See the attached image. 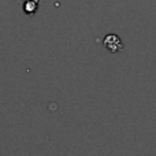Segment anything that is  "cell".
<instances>
[{"mask_svg": "<svg viewBox=\"0 0 156 156\" xmlns=\"http://www.w3.org/2000/svg\"><path fill=\"white\" fill-rule=\"evenodd\" d=\"M103 44H104V47L111 54H115V52H119L123 49V43H122V40L116 34L105 36L104 40H103Z\"/></svg>", "mask_w": 156, "mask_h": 156, "instance_id": "6da1fadb", "label": "cell"}, {"mask_svg": "<svg viewBox=\"0 0 156 156\" xmlns=\"http://www.w3.org/2000/svg\"><path fill=\"white\" fill-rule=\"evenodd\" d=\"M38 4H40V0H22L23 12L27 14V15H33L37 11Z\"/></svg>", "mask_w": 156, "mask_h": 156, "instance_id": "7a4b0ae2", "label": "cell"}]
</instances>
